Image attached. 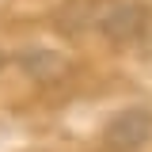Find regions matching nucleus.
<instances>
[{
    "instance_id": "obj_1",
    "label": "nucleus",
    "mask_w": 152,
    "mask_h": 152,
    "mask_svg": "<svg viewBox=\"0 0 152 152\" xmlns=\"http://www.w3.org/2000/svg\"><path fill=\"white\" fill-rule=\"evenodd\" d=\"M91 23L99 27V34L126 46V42H137L145 38V31L152 27V8L137 4V0H114L107 8H99L91 15Z\"/></svg>"
},
{
    "instance_id": "obj_2",
    "label": "nucleus",
    "mask_w": 152,
    "mask_h": 152,
    "mask_svg": "<svg viewBox=\"0 0 152 152\" xmlns=\"http://www.w3.org/2000/svg\"><path fill=\"white\" fill-rule=\"evenodd\" d=\"M148 141H152V110L148 107H126L103 129V148L107 152H141Z\"/></svg>"
},
{
    "instance_id": "obj_3",
    "label": "nucleus",
    "mask_w": 152,
    "mask_h": 152,
    "mask_svg": "<svg viewBox=\"0 0 152 152\" xmlns=\"http://www.w3.org/2000/svg\"><path fill=\"white\" fill-rule=\"evenodd\" d=\"M23 69L34 76L38 84H57L72 72V61L57 50H27L23 53Z\"/></svg>"
},
{
    "instance_id": "obj_4",
    "label": "nucleus",
    "mask_w": 152,
    "mask_h": 152,
    "mask_svg": "<svg viewBox=\"0 0 152 152\" xmlns=\"http://www.w3.org/2000/svg\"><path fill=\"white\" fill-rule=\"evenodd\" d=\"M0 69H4V53H0Z\"/></svg>"
}]
</instances>
